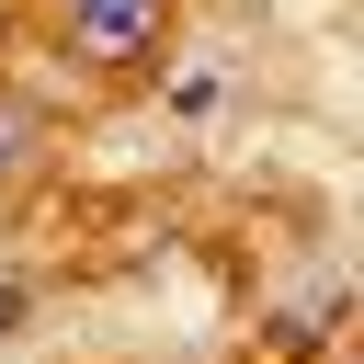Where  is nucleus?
<instances>
[{
	"label": "nucleus",
	"instance_id": "nucleus-1",
	"mask_svg": "<svg viewBox=\"0 0 364 364\" xmlns=\"http://www.w3.org/2000/svg\"><path fill=\"white\" fill-rule=\"evenodd\" d=\"M68 46L91 68H125V57L159 46V0H68Z\"/></svg>",
	"mask_w": 364,
	"mask_h": 364
},
{
	"label": "nucleus",
	"instance_id": "nucleus-2",
	"mask_svg": "<svg viewBox=\"0 0 364 364\" xmlns=\"http://www.w3.org/2000/svg\"><path fill=\"white\" fill-rule=\"evenodd\" d=\"M23 136H34V125H23V114H11V102H0V171H11V159H23Z\"/></svg>",
	"mask_w": 364,
	"mask_h": 364
},
{
	"label": "nucleus",
	"instance_id": "nucleus-3",
	"mask_svg": "<svg viewBox=\"0 0 364 364\" xmlns=\"http://www.w3.org/2000/svg\"><path fill=\"white\" fill-rule=\"evenodd\" d=\"M11 307H23V284H0V318H11Z\"/></svg>",
	"mask_w": 364,
	"mask_h": 364
}]
</instances>
